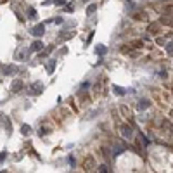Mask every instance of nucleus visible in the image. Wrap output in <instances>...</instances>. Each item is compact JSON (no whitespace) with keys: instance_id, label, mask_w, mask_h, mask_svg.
<instances>
[{"instance_id":"1","label":"nucleus","mask_w":173,"mask_h":173,"mask_svg":"<svg viewBox=\"0 0 173 173\" xmlns=\"http://www.w3.org/2000/svg\"><path fill=\"white\" fill-rule=\"evenodd\" d=\"M0 71H2V75L4 76H11V75H14V73H17L19 68L14 66V64H2L0 66Z\"/></svg>"},{"instance_id":"2","label":"nucleus","mask_w":173,"mask_h":173,"mask_svg":"<svg viewBox=\"0 0 173 173\" xmlns=\"http://www.w3.org/2000/svg\"><path fill=\"white\" fill-rule=\"evenodd\" d=\"M35 38H40L45 35V24L43 23H38V24H35V26L31 28V31H30Z\"/></svg>"},{"instance_id":"3","label":"nucleus","mask_w":173,"mask_h":173,"mask_svg":"<svg viewBox=\"0 0 173 173\" xmlns=\"http://www.w3.org/2000/svg\"><path fill=\"white\" fill-rule=\"evenodd\" d=\"M43 90H45V86H43L42 81H35V83L31 85V88L28 90V94H30V95H40Z\"/></svg>"},{"instance_id":"4","label":"nucleus","mask_w":173,"mask_h":173,"mask_svg":"<svg viewBox=\"0 0 173 173\" xmlns=\"http://www.w3.org/2000/svg\"><path fill=\"white\" fill-rule=\"evenodd\" d=\"M119 133H121L123 139H126V140H133V130L130 128L128 125H121V126H119Z\"/></svg>"},{"instance_id":"5","label":"nucleus","mask_w":173,"mask_h":173,"mask_svg":"<svg viewBox=\"0 0 173 173\" xmlns=\"http://www.w3.org/2000/svg\"><path fill=\"white\" fill-rule=\"evenodd\" d=\"M30 54H31V49H19L16 52V59L17 61H28L30 59Z\"/></svg>"},{"instance_id":"6","label":"nucleus","mask_w":173,"mask_h":173,"mask_svg":"<svg viewBox=\"0 0 173 173\" xmlns=\"http://www.w3.org/2000/svg\"><path fill=\"white\" fill-rule=\"evenodd\" d=\"M23 88H24V81H23V80H14L11 83V92H14V94L21 92Z\"/></svg>"},{"instance_id":"7","label":"nucleus","mask_w":173,"mask_h":173,"mask_svg":"<svg viewBox=\"0 0 173 173\" xmlns=\"http://www.w3.org/2000/svg\"><path fill=\"white\" fill-rule=\"evenodd\" d=\"M30 49H31V52H42L43 50V42L42 40H40V38H37V40H35V42L31 43V47H30Z\"/></svg>"},{"instance_id":"8","label":"nucleus","mask_w":173,"mask_h":173,"mask_svg":"<svg viewBox=\"0 0 173 173\" xmlns=\"http://www.w3.org/2000/svg\"><path fill=\"white\" fill-rule=\"evenodd\" d=\"M149 106H151V102H149V101H147V99H140V101H139V102H137V106H135V109L137 111H146V109H149Z\"/></svg>"},{"instance_id":"9","label":"nucleus","mask_w":173,"mask_h":173,"mask_svg":"<svg viewBox=\"0 0 173 173\" xmlns=\"http://www.w3.org/2000/svg\"><path fill=\"white\" fill-rule=\"evenodd\" d=\"M95 54L99 57H104V55L108 54V45H99V47H95Z\"/></svg>"},{"instance_id":"10","label":"nucleus","mask_w":173,"mask_h":173,"mask_svg":"<svg viewBox=\"0 0 173 173\" xmlns=\"http://www.w3.org/2000/svg\"><path fill=\"white\" fill-rule=\"evenodd\" d=\"M2 123H4V126H5V132L7 133H12V121L7 116H4V119H2Z\"/></svg>"},{"instance_id":"11","label":"nucleus","mask_w":173,"mask_h":173,"mask_svg":"<svg viewBox=\"0 0 173 173\" xmlns=\"http://www.w3.org/2000/svg\"><path fill=\"white\" fill-rule=\"evenodd\" d=\"M45 69H47V73H49V75H52V73H54V69H55V59L49 61V62L45 64Z\"/></svg>"},{"instance_id":"12","label":"nucleus","mask_w":173,"mask_h":173,"mask_svg":"<svg viewBox=\"0 0 173 173\" xmlns=\"http://www.w3.org/2000/svg\"><path fill=\"white\" fill-rule=\"evenodd\" d=\"M26 16H28V19H37V11H35L33 7H28L26 9Z\"/></svg>"},{"instance_id":"13","label":"nucleus","mask_w":173,"mask_h":173,"mask_svg":"<svg viewBox=\"0 0 173 173\" xmlns=\"http://www.w3.org/2000/svg\"><path fill=\"white\" fill-rule=\"evenodd\" d=\"M95 11H97V5H95V4H90V5L86 7V16H92Z\"/></svg>"},{"instance_id":"14","label":"nucleus","mask_w":173,"mask_h":173,"mask_svg":"<svg viewBox=\"0 0 173 173\" xmlns=\"http://www.w3.org/2000/svg\"><path fill=\"white\" fill-rule=\"evenodd\" d=\"M30 132H31V126L24 123V125L21 126V133H23V135H30Z\"/></svg>"},{"instance_id":"15","label":"nucleus","mask_w":173,"mask_h":173,"mask_svg":"<svg viewBox=\"0 0 173 173\" xmlns=\"http://www.w3.org/2000/svg\"><path fill=\"white\" fill-rule=\"evenodd\" d=\"M52 50H54V47H49L47 50H42V52L38 54V57H47V55H49L50 52H52Z\"/></svg>"},{"instance_id":"16","label":"nucleus","mask_w":173,"mask_h":173,"mask_svg":"<svg viewBox=\"0 0 173 173\" xmlns=\"http://www.w3.org/2000/svg\"><path fill=\"white\" fill-rule=\"evenodd\" d=\"M164 49H166V52L170 55H173V42H168L166 45H164Z\"/></svg>"},{"instance_id":"17","label":"nucleus","mask_w":173,"mask_h":173,"mask_svg":"<svg viewBox=\"0 0 173 173\" xmlns=\"http://www.w3.org/2000/svg\"><path fill=\"white\" fill-rule=\"evenodd\" d=\"M113 92L116 95H125V88H119V86H113Z\"/></svg>"},{"instance_id":"18","label":"nucleus","mask_w":173,"mask_h":173,"mask_svg":"<svg viewBox=\"0 0 173 173\" xmlns=\"http://www.w3.org/2000/svg\"><path fill=\"white\" fill-rule=\"evenodd\" d=\"M68 163H69V166H71V168H75V166H76V159H75V156H68Z\"/></svg>"},{"instance_id":"19","label":"nucleus","mask_w":173,"mask_h":173,"mask_svg":"<svg viewBox=\"0 0 173 173\" xmlns=\"http://www.w3.org/2000/svg\"><path fill=\"white\" fill-rule=\"evenodd\" d=\"M5 159H7V151H2L0 152V164L5 161Z\"/></svg>"},{"instance_id":"20","label":"nucleus","mask_w":173,"mask_h":173,"mask_svg":"<svg viewBox=\"0 0 173 173\" xmlns=\"http://www.w3.org/2000/svg\"><path fill=\"white\" fill-rule=\"evenodd\" d=\"M86 88H88V81L81 83V85H80V90H78V92H83V90H86Z\"/></svg>"},{"instance_id":"21","label":"nucleus","mask_w":173,"mask_h":173,"mask_svg":"<svg viewBox=\"0 0 173 173\" xmlns=\"http://www.w3.org/2000/svg\"><path fill=\"white\" fill-rule=\"evenodd\" d=\"M99 171H102V173L109 171V166H106V164H101V166H99Z\"/></svg>"},{"instance_id":"22","label":"nucleus","mask_w":173,"mask_h":173,"mask_svg":"<svg viewBox=\"0 0 173 173\" xmlns=\"http://www.w3.org/2000/svg\"><path fill=\"white\" fill-rule=\"evenodd\" d=\"M64 54H68V47H64V49L59 50V55H64Z\"/></svg>"},{"instance_id":"23","label":"nucleus","mask_w":173,"mask_h":173,"mask_svg":"<svg viewBox=\"0 0 173 173\" xmlns=\"http://www.w3.org/2000/svg\"><path fill=\"white\" fill-rule=\"evenodd\" d=\"M54 23H55V24H61V23H62V17H55Z\"/></svg>"},{"instance_id":"24","label":"nucleus","mask_w":173,"mask_h":173,"mask_svg":"<svg viewBox=\"0 0 173 173\" xmlns=\"http://www.w3.org/2000/svg\"><path fill=\"white\" fill-rule=\"evenodd\" d=\"M2 119H4V113H0V123H2Z\"/></svg>"},{"instance_id":"25","label":"nucleus","mask_w":173,"mask_h":173,"mask_svg":"<svg viewBox=\"0 0 173 173\" xmlns=\"http://www.w3.org/2000/svg\"><path fill=\"white\" fill-rule=\"evenodd\" d=\"M4 2H7V0H0V4H4Z\"/></svg>"},{"instance_id":"26","label":"nucleus","mask_w":173,"mask_h":173,"mask_svg":"<svg viewBox=\"0 0 173 173\" xmlns=\"http://www.w3.org/2000/svg\"><path fill=\"white\" fill-rule=\"evenodd\" d=\"M126 2H132V0H126Z\"/></svg>"}]
</instances>
